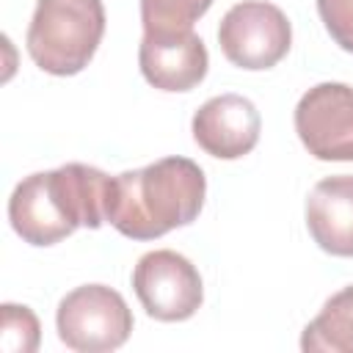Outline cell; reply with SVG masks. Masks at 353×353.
Listing matches in <instances>:
<instances>
[{
    "label": "cell",
    "instance_id": "obj_1",
    "mask_svg": "<svg viewBox=\"0 0 353 353\" xmlns=\"http://www.w3.org/2000/svg\"><path fill=\"white\" fill-rule=\"evenodd\" d=\"M207 179L190 157H163L110 176L105 221L130 240H154L199 218Z\"/></svg>",
    "mask_w": 353,
    "mask_h": 353
},
{
    "label": "cell",
    "instance_id": "obj_2",
    "mask_svg": "<svg viewBox=\"0 0 353 353\" xmlns=\"http://www.w3.org/2000/svg\"><path fill=\"white\" fill-rule=\"evenodd\" d=\"M108 182L105 171L83 163L30 174L8 199V221L30 245H55L77 226L99 229L105 223Z\"/></svg>",
    "mask_w": 353,
    "mask_h": 353
},
{
    "label": "cell",
    "instance_id": "obj_3",
    "mask_svg": "<svg viewBox=\"0 0 353 353\" xmlns=\"http://www.w3.org/2000/svg\"><path fill=\"white\" fill-rule=\"evenodd\" d=\"M102 36V0H39L28 25L25 47L41 72L69 77L88 66Z\"/></svg>",
    "mask_w": 353,
    "mask_h": 353
},
{
    "label": "cell",
    "instance_id": "obj_4",
    "mask_svg": "<svg viewBox=\"0 0 353 353\" xmlns=\"http://www.w3.org/2000/svg\"><path fill=\"white\" fill-rule=\"evenodd\" d=\"M55 328L69 350L108 353L130 339L132 312L113 287L83 284L61 298L55 312Z\"/></svg>",
    "mask_w": 353,
    "mask_h": 353
},
{
    "label": "cell",
    "instance_id": "obj_5",
    "mask_svg": "<svg viewBox=\"0 0 353 353\" xmlns=\"http://www.w3.org/2000/svg\"><path fill=\"white\" fill-rule=\"evenodd\" d=\"M218 44L229 63L248 72L276 66L292 44L287 14L265 0H243L232 6L218 25Z\"/></svg>",
    "mask_w": 353,
    "mask_h": 353
},
{
    "label": "cell",
    "instance_id": "obj_6",
    "mask_svg": "<svg viewBox=\"0 0 353 353\" xmlns=\"http://www.w3.org/2000/svg\"><path fill=\"white\" fill-rule=\"evenodd\" d=\"M132 290L149 317L160 323H179L199 312L204 287L196 265L171 251H149L132 268Z\"/></svg>",
    "mask_w": 353,
    "mask_h": 353
},
{
    "label": "cell",
    "instance_id": "obj_7",
    "mask_svg": "<svg viewBox=\"0 0 353 353\" xmlns=\"http://www.w3.org/2000/svg\"><path fill=\"white\" fill-rule=\"evenodd\" d=\"M295 132L317 160H353V88L317 83L295 105Z\"/></svg>",
    "mask_w": 353,
    "mask_h": 353
},
{
    "label": "cell",
    "instance_id": "obj_8",
    "mask_svg": "<svg viewBox=\"0 0 353 353\" xmlns=\"http://www.w3.org/2000/svg\"><path fill=\"white\" fill-rule=\"evenodd\" d=\"M193 141L218 160H237L248 154L262 130L256 105L240 94H221L207 99L193 113Z\"/></svg>",
    "mask_w": 353,
    "mask_h": 353
},
{
    "label": "cell",
    "instance_id": "obj_9",
    "mask_svg": "<svg viewBox=\"0 0 353 353\" xmlns=\"http://www.w3.org/2000/svg\"><path fill=\"white\" fill-rule=\"evenodd\" d=\"M138 66L146 83L160 91H190L204 80L210 55L193 30L143 33L138 44Z\"/></svg>",
    "mask_w": 353,
    "mask_h": 353
},
{
    "label": "cell",
    "instance_id": "obj_10",
    "mask_svg": "<svg viewBox=\"0 0 353 353\" xmlns=\"http://www.w3.org/2000/svg\"><path fill=\"white\" fill-rule=\"evenodd\" d=\"M306 229L331 256H353V176L320 179L306 199Z\"/></svg>",
    "mask_w": 353,
    "mask_h": 353
},
{
    "label": "cell",
    "instance_id": "obj_11",
    "mask_svg": "<svg viewBox=\"0 0 353 353\" xmlns=\"http://www.w3.org/2000/svg\"><path fill=\"white\" fill-rule=\"evenodd\" d=\"M301 347L306 353H353V284L323 303L303 328Z\"/></svg>",
    "mask_w": 353,
    "mask_h": 353
},
{
    "label": "cell",
    "instance_id": "obj_12",
    "mask_svg": "<svg viewBox=\"0 0 353 353\" xmlns=\"http://www.w3.org/2000/svg\"><path fill=\"white\" fill-rule=\"evenodd\" d=\"M215 0H141L143 33L193 30V22L210 11Z\"/></svg>",
    "mask_w": 353,
    "mask_h": 353
},
{
    "label": "cell",
    "instance_id": "obj_13",
    "mask_svg": "<svg viewBox=\"0 0 353 353\" xmlns=\"http://www.w3.org/2000/svg\"><path fill=\"white\" fill-rule=\"evenodd\" d=\"M41 339L39 317L30 306L3 303L0 306V350L3 353H33Z\"/></svg>",
    "mask_w": 353,
    "mask_h": 353
},
{
    "label": "cell",
    "instance_id": "obj_14",
    "mask_svg": "<svg viewBox=\"0 0 353 353\" xmlns=\"http://www.w3.org/2000/svg\"><path fill=\"white\" fill-rule=\"evenodd\" d=\"M317 11L328 36L345 52H353V0H317Z\"/></svg>",
    "mask_w": 353,
    "mask_h": 353
}]
</instances>
